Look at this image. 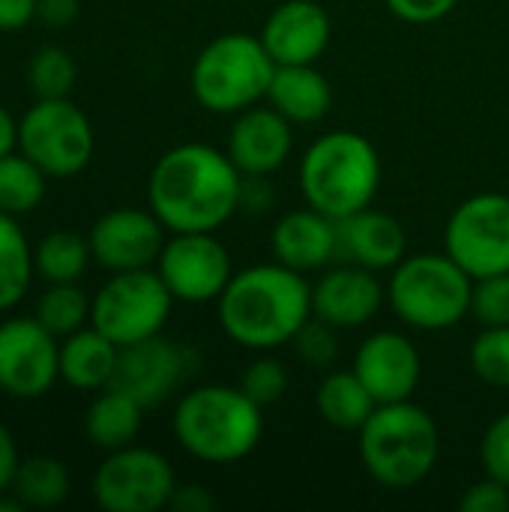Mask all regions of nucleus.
Segmentation results:
<instances>
[{
  "label": "nucleus",
  "mask_w": 509,
  "mask_h": 512,
  "mask_svg": "<svg viewBox=\"0 0 509 512\" xmlns=\"http://www.w3.org/2000/svg\"><path fill=\"white\" fill-rule=\"evenodd\" d=\"M243 174L210 144H177L156 162L147 198L159 222L174 231H219L240 210Z\"/></svg>",
  "instance_id": "f257e3e1"
},
{
  "label": "nucleus",
  "mask_w": 509,
  "mask_h": 512,
  "mask_svg": "<svg viewBox=\"0 0 509 512\" xmlns=\"http://www.w3.org/2000/svg\"><path fill=\"white\" fill-rule=\"evenodd\" d=\"M219 303L225 336L249 351L288 345L312 318V285L306 273L285 264H252L234 270Z\"/></svg>",
  "instance_id": "f03ea898"
},
{
  "label": "nucleus",
  "mask_w": 509,
  "mask_h": 512,
  "mask_svg": "<svg viewBox=\"0 0 509 512\" xmlns=\"http://www.w3.org/2000/svg\"><path fill=\"white\" fill-rule=\"evenodd\" d=\"M378 189L381 156L360 132H327L315 138L300 159V192L306 207H315L336 222L372 207Z\"/></svg>",
  "instance_id": "7ed1b4c3"
},
{
  "label": "nucleus",
  "mask_w": 509,
  "mask_h": 512,
  "mask_svg": "<svg viewBox=\"0 0 509 512\" xmlns=\"http://www.w3.org/2000/svg\"><path fill=\"white\" fill-rule=\"evenodd\" d=\"M357 435L366 474L393 492L420 486L441 456L435 417L411 399L378 405Z\"/></svg>",
  "instance_id": "20e7f679"
},
{
  "label": "nucleus",
  "mask_w": 509,
  "mask_h": 512,
  "mask_svg": "<svg viewBox=\"0 0 509 512\" xmlns=\"http://www.w3.org/2000/svg\"><path fill=\"white\" fill-rule=\"evenodd\" d=\"M264 408L255 405L240 384L195 387L177 402L174 435L180 447L207 465H234L246 459L264 438Z\"/></svg>",
  "instance_id": "39448f33"
},
{
  "label": "nucleus",
  "mask_w": 509,
  "mask_h": 512,
  "mask_svg": "<svg viewBox=\"0 0 509 512\" xmlns=\"http://www.w3.org/2000/svg\"><path fill=\"white\" fill-rule=\"evenodd\" d=\"M474 276L447 252L405 255L390 273L387 303L396 318L414 330L441 333L471 315Z\"/></svg>",
  "instance_id": "423d86ee"
},
{
  "label": "nucleus",
  "mask_w": 509,
  "mask_h": 512,
  "mask_svg": "<svg viewBox=\"0 0 509 512\" xmlns=\"http://www.w3.org/2000/svg\"><path fill=\"white\" fill-rule=\"evenodd\" d=\"M276 60L261 36L222 33L192 63V93L213 114H240L267 99Z\"/></svg>",
  "instance_id": "0eeeda50"
},
{
  "label": "nucleus",
  "mask_w": 509,
  "mask_h": 512,
  "mask_svg": "<svg viewBox=\"0 0 509 512\" xmlns=\"http://www.w3.org/2000/svg\"><path fill=\"white\" fill-rule=\"evenodd\" d=\"M174 306V294L159 273L123 270L96 294L90 321L114 345H132L150 336H159Z\"/></svg>",
  "instance_id": "6e6552de"
},
{
  "label": "nucleus",
  "mask_w": 509,
  "mask_h": 512,
  "mask_svg": "<svg viewBox=\"0 0 509 512\" xmlns=\"http://www.w3.org/2000/svg\"><path fill=\"white\" fill-rule=\"evenodd\" d=\"M18 147L48 177H72L93 156V129L66 96L39 99L18 123Z\"/></svg>",
  "instance_id": "1a4fd4ad"
},
{
  "label": "nucleus",
  "mask_w": 509,
  "mask_h": 512,
  "mask_svg": "<svg viewBox=\"0 0 509 512\" xmlns=\"http://www.w3.org/2000/svg\"><path fill=\"white\" fill-rule=\"evenodd\" d=\"M444 252L474 279L509 270V195L480 192L447 219Z\"/></svg>",
  "instance_id": "9d476101"
},
{
  "label": "nucleus",
  "mask_w": 509,
  "mask_h": 512,
  "mask_svg": "<svg viewBox=\"0 0 509 512\" xmlns=\"http://www.w3.org/2000/svg\"><path fill=\"white\" fill-rule=\"evenodd\" d=\"M177 489L174 468L156 450L123 447L99 465L93 477V498L108 512H156L171 504Z\"/></svg>",
  "instance_id": "9b49d317"
},
{
  "label": "nucleus",
  "mask_w": 509,
  "mask_h": 512,
  "mask_svg": "<svg viewBox=\"0 0 509 512\" xmlns=\"http://www.w3.org/2000/svg\"><path fill=\"white\" fill-rule=\"evenodd\" d=\"M162 282L183 303L219 300L234 276L228 249L216 240V231H183L174 234L159 252Z\"/></svg>",
  "instance_id": "f8f14e48"
},
{
  "label": "nucleus",
  "mask_w": 509,
  "mask_h": 512,
  "mask_svg": "<svg viewBox=\"0 0 509 512\" xmlns=\"http://www.w3.org/2000/svg\"><path fill=\"white\" fill-rule=\"evenodd\" d=\"M60 375V348L39 321L0 324V390L15 399L42 396Z\"/></svg>",
  "instance_id": "ddd939ff"
},
{
  "label": "nucleus",
  "mask_w": 509,
  "mask_h": 512,
  "mask_svg": "<svg viewBox=\"0 0 509 512\" xmlns=\"http://www.w3.org/2000/svg\"><path fill=\"white\" fill-rule=\"evenodd\" d=\"M186 378V351L162 336L123 345L111 375L114 390L132 396L141 408L162 405Z\"/></svg>",
  "instance_id": "4468645a"
},
{
  "label": "nucleus",
  "mask_w": 509,
  "mask_h": 512,
  "mask_svg": "<svg viewBox=\"0 0 509 512\" xmlns=\"http://www.w3.org/2000/svg\"><path fill=\"white\" fill-rule=\"evenodd\" d=\"M351 369L369 387L378 405L411 399L423 378V360L417 345L396 330H378L366 336L354 354Z\"/></svg>",
  "instance_id": "2eb2a0df"
},
{
  "label": "nucleus",
  "mask_w": 509,
  "mask_h": 512,
  "mask_svg": "<svg viewBox=\"0 0 509 512\" xmlns=\"http://www.w3.org/2000/svg\"><path fill=\"white\" fill-rule=\"evenodd\" d=\"M165 225L150 210L120 207L105 213L90 231V252L93 258L114 273L123 270H144L159 261L165 246Z\"/></svg>",
  "instance_id": "dca6fc26"
},
{
  "label": "nucleus",
  "mask_w": 509,
  "mask_h": 512,
  "mask_svg": "<svg viewBox=\"0 0 509 512\" xmlns=\"http://www.w3.org/2000/svg\"><path fill=\"white\" fill-rule=\"evenodd\" d=\"M387 303V291L375 270L345 264L327 270L312 285V315L333 324L336 330H357L378 318Z\"/></svg>",
  "instance_id": "f3484780"
},
{
  "label": "nucleus",
  "mask_w": 509,
  "mask_h": 512,
  "mask_svg": "<svg viewBox=\"0 0 509 512\" xmlns=\"http://www.w3.org/2000/svg\"><path fill=\"white\" fill-rule=\"evenodd\" d=\"M291 120L282 117L273 105H252L237 114L231 132H228V156L240 168L243 177H270L279 171L291 150H294V132Z\"/></svg>",
  "instance_id": "a211bd4d"
},
{
  "label": "nucleus",
  "mask_w": 509,
  "mask_h": 512,
  "mask_svg": "<svg viewBox=\"0 0 509 512\" xmlns=\"http://www.w3.org/2000/svg\"><path fill=\"white\" fill-rule=\"evenodd\" d=\"M330 15L315 0H285L279 3L264 27L261 42L276 60V66H297V63H318V57L330 45Z\"/></svg>",
  "instance_id": "6ab92c4d"
},
{
  "label": "nucleus",
  "mask_w": 509,
  "mask_h": 512,
  "mask_svg": "<svg viewBox=\"0 0 509 512\" xmlns=\"http://www.w3.org/2000/svg\"><path fill=\"white\" fill-rule=\"evenodd\" d=\"M270 246L279 264L312 273L339 258V225L315 207L291 210L273 225Z\"/></svg>",
  "instance_id": "aec40b11"
},
{
  "label": "nucleus",
  "mask_w": 509,
  "mask_h": 512,
  "mask_svg": "<svg viewBox=\"0 0 509 512\" xmlns=\"http://www.w3.org/2000/svg\"><path fill=\"white\" fill-rule=\"evenodd\" d=\"M339 258L366 270H393L408 255V234L402 222L384 210L366 207L348 219H339Z\"/></svg>",
  "instance_id": "412c9836"
},
{
  "label": "nucleus",
  "mask_w": 509,
  "mask_h": 512,
  "mask_svg": "<svg viewBox=\"0 0 509 512\" xmlns=\"http://www.w3.org/2000/svg\"><path fill=\"white\" fill-rule=\"evenodd\" d=\"M267 102L288 117L294 126L318 123L330 114L333 105V87L315 63H297V66H276Z\"/></svg>",
  "instance_id": "4be33fe9"
},
{
  "label": "nucleus",
  "mask_w": 509,
  "mask_h": 512,
  "mask_svg": "<svg viewBox=\"0 0 509 512\" xmlns=\"http://www.w3.org/2000/svg\"><path fill=\"white\" fill-rule=\"evenodd\" d=\"M117 354L120 345H114L96 327L75 330L60 348V375L75 390H102L111 384Z\"/></svg>",
  "instance_id": "5701e85b"
},
{
  "label": "nucleus",
  "mask_w": 509,
  "mask_h": 512,
  "mask_svg": "<svg viewBox=\"0 0 509 512\" xmlns=\"http://www.w3.org/2000/svg\"><path fill=\"white\" fill-rule=\"evenodd\" d=\"M315 408L327 426L339 432H360L378 402L354 369H330L318 384Z\"/></svg>",
  "instance_id": "b1692460"
},
{
  "label": "nucleus",
  "mask_w": 509,
  "mask_h": 512,
  "mask_svg": "<svg viewBox=\"0 0 509 512\" xmlns=\"http://www.w3.org/2000/svg\"><path fill=\"white\" fill-rule=\"evenodd\" d=\"M141 414L144 408L132 396L108 387L87 411V438L102 450H123L141 432Z\"/></svg>",
  "instance_id": "393cba45"
},
{
  "label": "nucleus",
  "mask_w": 509,
  "mask_h": 512,
  "mask_svg": "<svg viewBox=\"0 0 509 512\" xmlns=\"http://www.w3.org/2000/svg\"><path fill=\"white\" fill-rule=\"evenodd\" d=\"M30 246L9 213L0 210V312L12 309L30 285Z\"/></svg>",
  "instance_id": "a878e982"
},
{
  "label": "nucleus",
  "mask_w": 509,
  "mask_h": 512,
  "mask_svg": "<svg viewBox=\"0 0 509 512\" xmlns=\"http://www.w3.org/2000/svg\"><path fill=\"white\" fill-rule=\"evenodd\" d=\"M15 498L24 507H54L69 495V474L51 456H36L15 471Z\"/></svg>",
  "instance_id": "bb28decb"
},
{
  "label": "nucleus",
  "mask_w": 509,
  "mask_h": 512,
  "mask_svg": "<svg viewBox=\"0 0 509 512\" xmlns=\"http://www.w3.org/2000/svg\"><path fill=\"white\" fill-rule=\"evenodd\" d=\"M45 171L27 156H0V210L9 216L27 213L42 201Z\"/></svg>",
  "instance_id": "cd10ccee"
},
{
  "label": "nucleus",
  "mask_w": 509,
  "mask_h": 512,
  "mask_svg": "<svg viewBox=\"0 0 509 512\" xmlns=\"http://www.w3.org/2000/svg\"><path fill=\"white\" fill-rule=\"evenodd\" d=\"M93 303L75 282H51V288L39 297L36 321L54 336H72L87 321Z\"/></svg>",
  "instance_id": "c85d7f7f"
},
{
  "label": "nucleus",
  "mask_w": 509,
  "mask_h": 512,
  "mask_svg": "<svg viewBox=\"0 0 509 512\" xmlns=\"http://www.w3.org/2000/svg\"><path fill=\"white\" fill-rule=\"evenodd\" d=\"M90 255V240L72 231H54L39 243L36 267L48 282H75L84 273Z\"/></svg>",
  "instance_id": "c756f323"
},
{
  "label": "nucleus",
  "mask_w": 509,
  "mask_h": 512,
  "mask_svg": "<svg viewBox=\"0 0 509 512\" xmlns=\"http://www.w3.org/2000/svg\"><path fill=\"white\" fill-rule=\"evenodd\" d=\"M27 78L39 99H63L75 84V63L60 45H45L33 54Z\"/></svg>",
  "instance_id": "7c9ffc66"
},
{
  "label": "nucleus",
  "mask_w": 509,
  "mask_h": 512,
  "mask_svg": "<svg viewBox=\"0 0 509 512\" xmlns=\"http://www.w3.org/2000/svg\"><path fill=\"white\" fill-rule=\"evenodd\" d=\"M471 369L489 387H509V327H483L471 342Z\"/></svg>",
  "instance_id": "2f4dec72"
},
{
  "label": "nucleus",
  "mask_w": 509,
  "mask_h": 512,
  "mask_svg": "<svg viewBox=\"0 0 509 512\" xmlns=\"http://www.w3.org/2000/svg\"><path fill=\"white\" fill-rule=\"evenodd\" d=\"M288 384H291L288 366L282 360L270 357L267 351L261 357H255L240 375V390L261 408L282 402V396L288 393Z\"/></svg>",
  "instance_id": "473e14b6"
},
{
  "label": "nucleus",
  "mask_w": 509,
  "mask_h": 512,
  "mask_svg": "<svg viewBox=\"0 0 509 512\" xmlns=\"http://www.w3.org/2000/svg\"><path fill=\"white\" fill-rule=\"evenodd\" d=\"M297 357L309 366V369H321L330 372L339 360V330L327 321H321L318 315H312L297 336L291 339Z\"/></svg>",
  "instance_id": "72a5a7b5"
},
{
  "label": "nucleus",
  "mask_w": 509,
  "mask_h": 512,
  "mask_svg": "<svg viewBox=\"0 0 509 512\" xmlns=\"http://www.w3.org/2000/svg\"><path fill=\"white\" fill-rule=\"evenodd\" d=\"M471 318L480 327H509V270L474 279Z\"/></svg>",
  "instance_id": "f704fd0d"
},
{
  "label": "nucleus",
  "mask_w": 509,
  "mask_h": 512,
  "mask_svg": "<svg viewBox=\"0 0 509 512\" xmlns=\"http://www.w3.org/2000/svg\"><path fill=\"white\" fill-rule=\"evenodd\" d=\"M480 462L489 477L509 486V411L498 414L489 423V429L480 441Z\"/></svg>",
  "instance_id": "c9c22d12"
},
{
  "label": "nucleus",
  "mask_w": 509,
  "mask_h": 512,
  "mask_svg": "<svg viewBox=\"0 0 509 512\" xmlns=\"http://www.w3.org/2000/svg\"><path fill=\"white\" fill-rule=\"evenodd\" d=\"M459 510L462 512H507L509 510V486L501 480L489 477L468 486L465 495L459 498Z\"/></svg>",
  "instance_id": "e433bc0d"
},
{
  "label": "nucleus",
  "mask_w": 509,
  "mask_h": 512,
  "mask_svg": "<svg viewBox=\"0 0 509 512\" xmlns=\"http://www.w3.org/2000/svg\"><path fill=\"white\" fill-rule=\"evenodd\" d=\"M459 0H387V9L408 24H435L456 9Z\"/></svg>",
  "instance_id": "4c0bfd02"
},
{
  "label": "nucleus",
  "mask_w": 509,
  "mask_h": 512,
  "mask_svg": "<svg viewBox=\"0 0 509 512\" xmlns=\"http://www.w3.org/2000/svg\"><path fill=\"white\" fill-rule=\"evenodd\" d=\"M168 507H174L177 512H210L216 507V498H213L204 486L189 483V486H177V489H174Z\"/></svg>",
  "instance_id": "58836bf2"
},
{
  "label": "nucleus",
  "mask_w": 509,
  "mask_h": 512,
  "mask_svg": "<svg viewBox=\"0 0 509 512\" xmlns=\"http://www.w3.org/2000/svg\"><path fill=\"white\" fill-rule=\"evenodd\" d=\"M273 201V189L267 177H243V192H240V210L261 213Z\"/></svg>",
  "instance_id": "ea45409f"
},
{
  "label": "nucleus",
  "mask_w": 509,
  "mask_h": 512,
  "mask_svg": "<svg viewBox=\"0 0 509 512\" xmlns=\"http://www.w3.org/2000/svg\"><path fill=\"white\" fill-rule=\"evenodd\" d=\"M36 15L48 24V27H66L75 21L78 15V0H39Z\"/></svg>",
  "instance_id": "a19ab883"
},
{
  "label": "nucleus",
  "mask_w": 509,
  "mask_h": 512,
  "mask_svg": "<svg viewBox=\"0 0 509 512\" xmlns=\"http://www.w3.org/2000/svg\"><path fill=\"white\" fill-rule=\"evenodd\" d=\"M39 0H0V30H18L36 15Z\"/></svg>",
  "instance_id": "79ce46f5"
},
{
  "label": "nucleus",
  "mask_w": 509,
  "mask_h": 512,
  "mask_svg": "<svg viewBox=\"0 0 509 512\" xmlns=\"http://www.w3.org/2000/svg\"><path fill=\"white\" fill-rule=\"evenodd\" d=\"M15 471H18V450L9 429L0 423V492H6L15 483Z\"/></svg>",
  "instance_id": "37998d69"
},
{
  "label": "nucleus",
  "mask_w": 509,
  "mask_h": 512,
  "mask_svg": "<svg viewBox=\"0 0 509 512\" xmlns=\"http://www.w3.org/2000/svg\"><path fill=\"white\" fill-rule=\"evenodd\" d=\"M15 141H18V126L12 120V114L0 105V156H9Z\"/></svg>",
  "instance_id": "c03bdc74"
},
{
  "label": "nucleus",
  "mask_w": 509,
  "mask_h": 512,
  "mask_svg": "<svg viewBox=\"0 0 509 512\" xmlns=\"http://www.w3.org/2000/svg\"><path fill=\"white\" fill-rule=\"evenodd\" d=\"M21 501L18 498H9V501H0V512H21Z\"/></svg>",
  "instance_id": "a18cd8bd"
}]
</instances>
